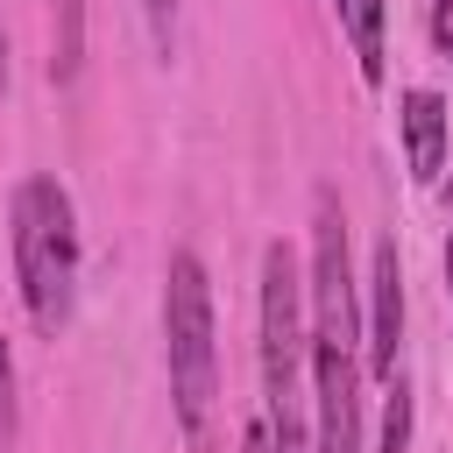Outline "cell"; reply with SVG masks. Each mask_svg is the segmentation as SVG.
I'll list each match as a JSON object with an SVG mask.
<instances>
[{
  "label": "cell",
  "mask_w": 453,
  "mask_h": 453,
  "mask_svg": "<svg viewBox=\"0 0 453 453\" xmlns=\"http://www.w3.org/2000/svg\"><path fill=\"white\" fill-rule=\"evenodd\" d=\"M304 333H311V403L319 453H361V304L347 269V212L340 191H311V269H304Z\"/></svg>",
  "instance_id": "6da1fadb"
},
{
  "label": "cell",
  "mask_w": 453,
  "mask_h": 453,
  "mask_svg": "<svg viewBox=\"0 0 453 453\" xmlns=\"http://www.w3.org/2000/svg\"><path fill=\"white\" fill-rule=\"evenodd\" d=\"M7 234H14V283H21V311L42 340H57L78 311V212L71 191L35 170L14 184L7 205Z\"/></svg>",
  "instance_id": "7a4b0ae2"
},
{
  "label": "cell",
  "mask_w": 453,
  "mask_h": 453,
  "mask_svg": "<svg viewBox=\"0 0 453 453\" xmlns=\"http://www.w3.org/2000/svg\"><path fill=\"white\" fill-rule=\"evenodd\" d=\"M163 368L184 446H205L219 403V347H212V276L191 248H170L163 262Z\"/></svg>",
  "instance_id": "3957f363"
},
{
  "label": "cell",
  "mask_w": 453,
  "mask_h": 453,
  "mask_svg": "<svg viewBox=\"0 0 453 453\" xmlns=\"http://www.w3.org/2000/svg\"><path fill=\"white\" fill-rule=\"evenodd\" d=\"M304 269L283 241L262 248V403H269V453H319L304 425Z\"/></svg>",
  "instance_id": "277c9868"
},
{
  "label": "cell",
  "mask_w": 453,
  "mask_h": 453,
  "mask_svg": "<svg viewBox=\"0 0 453 453\" xmlns=\"http://www.w3.org/2000/svg\"><path fill=\"white\" fill-rule=\"evenodd\" d=\"M368 375H396V347H403V262H396V241L375 248V276H368Z\"/></svg>",
  "instance_id": "5b68a950"
},
{
  "label": "cell",
  "mask_w": 453,
  "mask_h": 453,
  "mask_svg": "<svg viewBox=\"0 0 453 453\" xmlns=\"http://www.w3.org/2000/svg\"><path fill=\"white\" fill-rule=\"evenodd\" d=\"M396 120H403V163H411V177L432 184L446 170V99L425 92V85H411L396 99Z\"/></svg>",
  "instance_id": "8992f818"
},
{
  "label": "cell",
  "mask_w": 453,
  "mask_h": 453,
  "mask_svg": "<svg viewBox=\"0 0 453 453\" xmlns=\"http://www.w3.org/2000/svg\"><path fill=\"white\" fill-rule=\"evenodd\" d=\"M340 35L361 64V85H382V57H389V0H333Z\"/></svg>",
  "instance_id": "52a82bcc"
},
{
  "label": "cell",
  "mask_w": 453,
  "mask_h": 453,
  "mask_svg": "<svg viewBox=\"0 0 453 453\" xmlns=\"http://www.w3.org/2000/svg\"><path fill=\"white\" fill-rule=\"evenodd\" d=\"M50 78L57 85H71L78 78V64H85V0H57V14H50Z\"/></svg>",
  "instance_id": "ba28073f"
},
{
  "label": "cell",
  "mask_w": 453,
  "mask_h": 453,
  "mask_svg": "<svg viewBox=\"0 0 453 453\" xmlns=\"http://www.w3.org/2000/svg\"><path fill=\"white\" fill-rule=\"evenodd\" d=\"M382 453H411V382L403 375H389L382 382Z\"/></svg>",
  "instance_id": "9c48e42d"
},
{
  "label": "cell",
  "mask_w": 453,
  "mask_h": 453,
  "mask_svg": "<svg viewBox=\"0 0 453 453\" xmlns=\"http://www.w3.org/2000/svg\"><path fill=\"white\" fill-rule=\"evenodd\" d=\"M177 14H184V0H142V21H149V50H156V64H177Z\"/></svg>",
  "instance_id": "30bf717a"
},
{
  "label": "cell",
  "mask_w": 453,
  "mask_h": 453,
  "mask_svg": "<svg viewBox=\"0 0 453 453\" xmlns=\"http://www.w3.org/2000/svg\"><path fill=\"white\" fill-rule=\"evenodd\" d=\"M14 439V354H7V333H0V453Z\"/></svg>",
  "instance_id": "8fae6325"
},
{
  "label": "cell",
  "mask_w": 453,
  "mask_h": 453,
  "mask_svg": "<svg viewBox=\"0 0 453 453\" xmlns=\"http://www.w3.org/2000/svg\"><path fill=\"white\" fill-rule=\"evenodd\" d=\"M432 35H439V50L453 57V0H439V7H432Z\"/></svg>",
  "instance_id": "7c38bea8"
},
{
  "label": "cell",
  "mask_w": 453,
  "mask_h": 453,
  "mask_svg": "<svg viewBox=\"0 0 453 453\" xmlns=\"http://www.w3.org/2000/svg\"><path fill=\"white\" fill-rule=\"evenodd\" d=\"M241 453H269V425H248L241 432Z\"/></svg>",
  "instance_id": "4fadbf2b"
},
{
  "label": "cell",
  "mask_w": 453,
  "mask_h": 453,
  "mask_svg": "<svg viewBox=\"0 0 453 453\" xmlns=\"http://www.w3.org/2000/svg\"><path fill=\"white\" fill-rule=\"evenodd\" d=\"M0 92H7V21H0Z\"/></svg>",
  "instance_id": "5bb4252c"
},
{
  "label": "cell",
  "mask_w": 453,
  "mask_h": 453,
  "mask_svg": "<svg viewBox=\"0 0 453 453\" xmlns=\"http://www.w3.org/2000/svg\"><path fill=\"white\" fill-rule=\"evenodd\" d=\"M446 297H453V234H446Z\"/></svg>",
  "instance_id": "9a60e30c"
},
{
  "label": "cell",
  "mask_w": 453,
  "mask_h": 453,
  "mask_svg": "<svg viewBox=\"0 0 453 453\" xmlns=\"http://www.w3.org/2000/svg\"><path fill=\"white\" fill-rule=\"evenodd\" d=\"M446 205H453V184H446Z\"/></svg>",
  "instance_id": "2e32d148"
}]
</instances>
